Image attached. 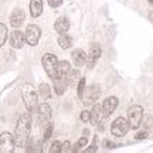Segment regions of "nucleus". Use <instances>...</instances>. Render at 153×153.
Wrapping results in <instances>:
<instances>
[{
	"label": "nucleus",
	"instance_id": "11",
	"mask_svg": "<svg viewBox=\"0 0 153 153\" xmlns=\"http://www.w3.org/2000/svg\"><path fill=\"white\" fill-rule=\"evenodd\" d=\"M10 44L13 48H22L23 45H24V33L22 31H13L10 36Z\"/></svg>",
	"mask_w": 153,
	"mask_h": 153
},
{
	"label": "nucleus",
	"instance_id": "4",
	"mask_svg": "<svg viewBox=\"0 0 153 153\" xmlns=\"http://www.w3.org/2000/svg\"><path fill=\"white\" fill-rule=\"evenodd\" d=\"M129 129H131V126L128 123V119L122 118V116L116 118V119L112 122V125H111V133L115 135L116 137L125 136L126 133L129 132Z\"/></svg>",
	"mask_w": 153,
	"mask_h": 153
},
{
	"label": "nucleus",
	"instance_id": "2",
	"mask_svg": "<svg viewBox=\"0 0 153 153\" xmlns=\"http://www.w3.org/2000/svg\"><path fill=\"white\" fill-rule=\"evenodd\" d=\"M22 97H23V101H24V105L27 108L28 112H34L36 108H37V92L34 91L33 85L30 84H24L22 87Z\"/></svg>",
	"mask_w": 153,
	"mask_h": 153
},
{
	"label": "nucleus",
	"instance_id": "13",
	"mask_svg": "<svg viewBox=\"0 0 153 153\" xmlns=\"http://www.w3.org/2000/svg\"><path fill=\"white\" fill-rule=\"evenodd\" d=\"M24 19H26V14H24V11L23 10H14L13 11V14L10 17V24L13 27H20L24 22Z\"/></svg>",
	"mask_w": 153,
	"mask_h": 153
},
{
	"label": "nucleus",
	"instance_id": "31",
	"mask_svg": "<svg viewBox=\"0 0 153 153\" xmlns=\"http://www.w3.org/2000/svg\"><path fill=\"white\" fill-rule=\"evenodd\" d=\"M148 1H149V3H150V4H152V0H148Z\"/></svg>",
	"mask_w": 153,
	"mask_h": 153
},
{
	"label": "nucleus",
	"instance_id": "15",
	"mask_svg": "<svg viewBox=\"0 0 153 153\" xmlns=\"http://www.w3.org/2000/svg\"><path fill=\"white\" fill-rule=\"evenodd\" d=\"M71 57H72V61H74L75 67H82L85 64V60H87V55L84 53V50H74Z\"/></svg>",
	"mask_w": 153,
	"mask_h": 153
},
{
	"label": "nucleus",
	"instance_id": "1",
	"mask_svg": "<svg viewBox=\"0 0 153 153\" xmlns=\"http://www.w3.org/2000/svg\"><path fill=\"white\" fill-rule=\"evenodd\" d=\"M30 129H31V116L30 114H24L23 116H20L16 126V132H14V143L17 148L26 146V142L30 135Z\"/></svg>",
	"mask_w": 153,
	"mask_h": 153
},
{
	"label": "nucleus",
	"instance_id": "21",
	"mask_svg": "<svg viewBox=\"0 0 153 153\" xmlns=\"http://www.w3.org/2000/svg\"><path fill=\"white\" fill-rule=\"evenodd\" d=\"M38 94L41 95V98L48 99L50 97H51V89H50L48 84H45V82L40 84V87H38Z\"/></svg>",
	"mask_w": 153,
	"mask_h": 153
},
{
	"label": "nucleus",
	"instance_id": "26",
	"mask_svg": "<svg viewBox=\"0 0 153 153\" xmlns=\"http://www.w3.org/2000/svg\"><path fill=\"white\" fill-rule=\"evenodd\" d=\"M60 149H61V142H58V140H55V142L53 143V146H51V149H50V152H51V153L60 152Z\"/></svg>",
	"mask_w": 153,
	"mask_h": 153
},
{
	"label": "nucleus",
	"instance_id": "7",
	"mask_svg": "<svg viewBox=\"0 0 153 153\" xmlns=\"http://www.w3.org/2000/svg\"><path fill=\"white\" fill-rule=\"evenodd\" d=\"M14 148V135L10 132H3L0 135V153H11Z\"/></svg>",
	"mask_w": 153,
	"mask_h": 153
},
{
	"label": "nucleus",
	"instance_id": "6",
	"mask_svg": "<svg viewBox=\"0 0 153 153\" xmlns=\"http://www.w3.org/2000/svg\"><path fill=\"white\" fill-rule=\"evenodd\" d=\"M99 94H101V87H99L98 84H94L91 87L84 88V91L81 94V98L85 105H91L98 99Z\"/></svg>",
	"mask_w": 153,
	"mask_h": 153
},
{
	"label": "nucleus",
	"instance_id": "20",
	"mask_svg": "<svg viewBox=\"0 0 153 153\" xmlns=\"http://www.w3.org/2000/svg\"><path fill=\"white\" fill-rule=\"evenodd\" d=\"M58 44H60L61 48L67 50V48H70V47L72 45V40H71V37H68V36L64 33V34H61L60 37H58Z\"/></svg>",
	"mask_w": 153,
	"mask_h": 153
},
{
	"label": "nucleus",
	"instance_id": "29",
	"mask_svg": "<svg viewBox=\"0 0 153 153\" xmlns=\"http://www.w3.org/2000/svg\"><path fill=\"white\" fill-rule=\"evenodd\" d=\"M81 120L82 122H88L89 120V112L88 111H82L81 112Z\"/></svg>",
	"mask_w": 153,
	"mask_h": 153
},
{
	"label": "nucleus",
	"instance_id": "19",
	"mask_svg": "<svg viewBox=\"0 0 153 153\" xmlns=\"http://www.w3.org/2000/svg\"><path fill=\"white\" fill-rule=\"evenodd\" d=\"M102 118V114H101V105H94L92 111L89 112V120L92 122V125H98L99 120Z\"/></svg>",
	"mask_w": 153,
	"mask_h": 153
},
{
	"label": "nucleus",
	"instance_id": "5",
	"mask_svg": "<svg viewBox=\"0 0 153 153\" xmlns=\"http://www.w3.org/2000/svg\"><path fill=\"white\" fill-rule=\"evenodd\" d=\"M41 62H43L44 70H45V72L48 74L50 78H51V79L57 78V64H58L57 57H55L54 54H50V53L48 54H44Z\"/></svg>",
	"mask_w": 153,
	"mask_h": 153
},
{
	"label": "nucleus",
	"instance_id": "23",
	"mask_svg": "<svg viewBox=\"0 0 153 153\" xmlns=\"http://www.w3.org/2000/svg\"><path fill=\"white\" fill-rule=\"evenodd\" d=\"M87 142H88L87 137H81V139H79V140H78L75 145H74V148L70 149V150H71V152H76V150H79V149H81L84 145H87Z\"/></svg>",
	"mask_w": 153,
	"mask_h": 153
},
{
	"label": "nucleus",
	"instance_id": "30",
	"mask_svg": "<svg viewBox=\"0 0 153 153\" xmlns=\"http://www.w3.org/2000/svg\"><path fill=\"white\" fill-rule=\"evenodd\" d=\"M145 137H148V132L143 131V132H139L136 135V139H145Z\"/></svg>",
	"mask_w": 153,
	"mask_h": 153
},
{
	"label": "nucleus",
	"instance_id": "12",
	"mask_svg": "<svg viewBox=\"0 0 153 153\" xmlns=\"http://www.w3.org/2000/svg\"><path fill=\"white\" fill-rule=\"evenodd\" d=\"M99 57H101V48H99L97 44H94L92 48H91V51H89V55L87 57V64L89 68H92L94 65H95V62H97V60H98Z\"/></svg>",
	"mask_w": 153,
	"mask_h": 153
},
{
	"label": "nucleus",
	"instance_id": "18",
	"mask_svg": "<svg viewBox=\"0 0 153 153\" xmlns=\"http://www.w3.org/2000/svg\"><path fill=\"white\" fill-rule=\"evenodd\" d=\"M54 27L60 34H64V33H67V31H68V28H70V22L67 20L65 17H60V19L55 22Z\"/></svg>",
	"mask_w": 153,
	"mask_h": 153
},
{
	"label": "nucleus",
	"instance_id": "3",
	"mask_svg": "<svg viewBox=\"0 0 153 153\" xmlns=\"http://www.w3.org/2000/svg\"><path fill=\"white\" fill-rule=\"evenodd\" d=\"M143 118V108L139 105H133L128 109V123L131 129H137Z\"/></svg>",
	"mask_w": 153,
	"mask_h": 153
},
{
	"label": "nucleus",
	"instance_id": "8",
	"mask_svg": "<svg viewBox=\"0 0 153 153\" xmlns=\"http://www.w3.org/2000/svg\"><path fill=\"white\" fill-rule=\"evenodd\" d=\"M40 36H41V30L38 26L36 24H30L26 28V33H24V41H27V44L30 45H37L38 40H40Z\"/></svg>",
	"mask_w": 153,
	"mask_h": 153
},
{
	"label": "nucleus",
	"instance_id": "28",
	"mask_svg": "<svg viewBox=\"0 0 153 153\" xmlns=\"http://www.w3.org/2000/svg\"><path fill=\"white\" fill-rule=\"evenodd\" d=\"M47 1L51 7H58V6L62 4V0H47Z\"/></svg>",
	"mask_w": 153,
	"mask_h": 153
},
{
	"label": "nucleus",
	"instance_id": "24",
	"mask_svg": "<svg viewBox=\"0 0 153 153\" xmlns=\"http://www.w3.org/2000/svg\"><path fill=\"white\" fill-rule=\"evenodd\" d=\"M84 88H85V78H81L79 82H78V89H76V91H78V97H81Z\"/></svg>",
	"mask_w": 153,
	"mask_h": 153
},
{
	"label": "nucleus",
	"instance_id": "17",
	"mask_svg": "<svg viewBox=\"0 0 153 153\" xmlns=\"http://www.w3.org/2000/svg\"><path fill=\"white\" fill-rule=\"evenodd\" d=\"M71 71L68 61H58L57 64V76H67Z\"/></svg>",
	"mask_w": 153,
	"mask_h": 153
},
{
	"label": "nucleus",
	"instance_id": "27",
	"mask_svg": "<svg viewBox=\"0 0 153 153\" xmlns=\"http://www.w3.org/2000/svg\"><path fill=\"white\" fill-rule=\"evenodd\" d=\"M51 132H53V123H47V131L44 133V140H47L51 136Z\"/></svg>",
	"mask_w": 153,
	"mask_h": 153
},
{
	"label": "nucleus",
	"instance_id": "14",
	"mask_svg": "<svg viewBox=\"0 0 153 153\" xmlns=\"http://www.w3.org/2000/svg\"><path fill=\"white\" fill-rule=\"evenodd\" d=\"M53 81H54V89H55V92L58 94V95H62V94L65 92L67 85H68L67 78H65V76H57V78H54Z\"/></svg>",
	"mask_w": 153,
	"mask_h": 153
},
{
	"label": "nucleus",
	"instance_id": "9",
	"mask_svg": "<svg viewBox=\"0 0 153 153\" xmlns=\"http://www.w3.org/2000/svg\"><path fill=\"white\" fill-rule=\"evenodd\" d=\"M50 118H51V108L47 104L38 105L37 108V122L41 125H47Z\"/></svg>",
	"mask_w": 153,
	"mask_h": 153
},
{
	"label": "nucleus",
	"instance_id": "10",
	"mask_svg": "<svg viewBox=\"0 0 153 153\" xmlns=\"http://www.w3.org/2000/svg\"><path fill=\"white\" fill-rule=\"evenodd\" d=\"M118 106V98L115 97H109L104 101L102 104V112H104V116H109L111 114H114V111L116 109Z\"/></svg>",
	"mask_w": 153,
	"mask_h": 153
},
{
	"label": "nucleus",
	"instance_id": "25",
	"mask_svg": "<svg viewBox=\"0 0 153 153\" xmlns=\"http://www.w3.org/2000/svg\"><path fill=\"white\" fill-rule=\"evenodd\" d=\"M70 146H71V143L68 142V140H67V142H64V143H61V149H60V152L61 153H67V152H70Z\"/></svg>",
	"mask_w": 153,
	"mask_h": 153
},
{
	"label": "nucleus",
	"instance_id": "22",
	"mask_svg": "<svg viewBox=\"0 0 153 153\" xmlns=\"http://www.w3.org/2000/svg\"><path fill=\"white\" fill-rule=\"evenodd\" d=\"M6 38H7V27L3 23H0V47L6 43Z\"/></svg>",
	"mask_w": 153,
	"mask_h": 153
},
{
	"label": "nucleus",
	"instance_id": "16",
	"mask_svg": "<svg viewBox=\"0 0 153 153\" xmlns=\"http://www.w3.org/2000/svg\"><path fill=\"white\" fill-rule=\"evenodd\" d=\"M30 13L33 17L41 16L43 13V0H31L30 1Z\"/></svg>",
	"mask_w": 153,
	"mask_h": 153
}]
</instances>
